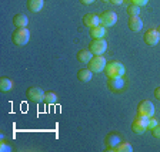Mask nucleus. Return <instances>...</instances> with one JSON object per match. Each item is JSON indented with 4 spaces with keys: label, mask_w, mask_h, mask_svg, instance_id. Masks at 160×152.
<instances>
[{
    "label": "nucleus",
    "mask_w": 160,
    "mask_h": 152,
    "mask_svg": "<svg viewBox=\"0 0 160 152\" xmlns=\"http://www.w3.org/2000/svg\"><path fill=\"white\" fill-rule=\"evenodd\" d=\"M30 40V31L27 30V27H20V29H16L12 34V41H13L14 46L23 47L29 43Z\"/></svg>",
    "instance_id": "1"
},
{
    "label": "nucleus",
    "mask_w": 160,
    "mask_h": 152,
    "mask_svg": "<svg viewBox=\"0 0 160 152\" xmlns=\"http://www.w3.org/2000/svg\"><path fill=\"white\" fill-rule=\"evenodd\" d=\"M104 73H106L107 77H123L124 73H126V68L119 61H110V63L106 64Z\"/></svg>",
    "instance_id": "2"
},
{
    "label": "nucleus",
    "mask_w": 160,
    "mask_h": 152,
    "mask_svg": "<svg viewBox=\"0 0 160 152\" xmlns=\"http://www.w3.org/2000/svg\"><path fill=\"white\" fill-rule=\"evenodd\" d=\"M89 50L93 53V56H103L107 50V43L104 39H92L89 44Z\"/></svg>",
    "instance_id": "3"
},
{
    "label": "nucleus",
    "mask_w": 160,
    "mask_h": 152,
    "mask_svg": "<svg viewBox=\"0 0 160 152\" xmlns=\"http://www.w3.org/2000/svg\"><path fill=\"white\" fill-rule=\"evenodd\" d=\"M106 60L104 57L102 56H93V58L90 60L87 63V68H90L93 71L94 74H99V73H103L104 68H106Z\"/></svg>",
    "instance_id": "4"
},
{
    "label": "nucleus",
    "mask_w": 160,
    "mask_h": 152,
    "mask_svg": "<svg viewBox=\"0 0 160 152\" xmlns=\"http://www.w3.org/2000/svg\"><path fill=\"white\" fill-rule=\"evenodd\" d=\"M137 115L146 117V118H150V117L154 115V105L152 101L149 99H143L140 101L139 105H137Z\"/></svg>",
    "instance_id": "5"
},
{
    "label": "nucleus",
    "mask_w": 160,
    "mask_h": 152,
    "mask_svg": "<svg viewBox=\"0 0 160 152\" xmlns=\"http://www.w3.org/2000/svg\"><path fill=\"white\" fill-rule=\"evenodd\" d=\"M99 20H100V26H103L107 29V27H112L117 23V14L114 12L106 10V12L99 14Z\"/></svg>",
    "instance_id": "6"
},
{
    "label": "nucleus",
    "mask_w": 160,
    "mask_h": 152,
    "mask_svg": "<svg viewBox=\"0 0 160 152\" xmlns=\"http://www.w3.org/2000/svg\"><path fill=\"white\" fill-rule=\"evenodd\" d=\"M26 95L27 98L32 101V103H43V99H44V91L40 87H29L26 91Z\"/></svg>",
    "instance_id": "7"
},
{
    "label": "nucleus",
    "mask_w": 160,
    "mask_h": 152,
    "mask_svg": "<svg viewBox=\"0 0 160 152\" xmlns=\"http://www.w3.org/2000/svg\"><path fill=\"white\" fill-rule=\"evenodd\" d=\"M147 122H149V118L142 117V115H137L136 118H134L133 124H132V129H133V132L134 134H143L144 131H147V129H149Z\"/></svg>",
    "instance_id": "8"
},
{
    "label": "nucleus",
    "mask_w": 160,
    "mask_h": 152,
    "mask_svg": "<svg viewBox=\"0 0 160 152\" xmlns=\"http://www.w3.org/2000/svg\"><path fill=\"white\" fill-rule=\"evenodd\" d=\"M122 142V136L117 132H110L107 134V136L104 138V145H106V151H114L119 144Z\"/></svg>",
    "instance_id": "9"
},
{
    "label": "nucleus",
    "mask_w": 160,
    "mask_h": 152,
    "mask_svg": "<svg viewBox=\"0 0 160 152\" xmlns=\"http://www.w3.org/2000/svg\"><path fill=\"white\" fill-rule=\"evenodd\" d=\"M124 80L123 77H107V87H109L110 91H120L123 90L124 87Z\"/></svg>",
    "instance_id": "10"
},
{
    "label": "nucleus",
    "mask_w": 160,
    "mask_h": 152,
    "mask_svg": "<svg viewBox=\"0 0 160 152\" xmlns=\"http://www.w3.org/2000/svg\"><path fill=\"white\" fill-rule=\"evenodd\" d=\"M144 43L147 44V46H156L157 43H159V40H160V34L159 31H157V29H150L147 30L146 33H144Z\"/></svg>",
    "instance_id": "11"
},
{
    "label": "nucleus",
    "mask_w": 160,
    "mask_h": 152,
    "mask_svg": "<svg viewBox=\"0 0 160 152\" xmlns=\"http://www.w3.org/2000/svg\"><path fill=\"white\" fill-rule=\"evenodd\" d=\"M83 24L87 27H96V26H100V20H99V16L97 14H93V13H87L83 16Z\"/></svg>",
    "instance_id": "12"
},
{
    "label": "nucleus",
    "mask_w": 160,
    "mask_h": 152,
    "mask_svg": "<svg viewBox=\"0 0 160 152\" xmlns=\"http://www.w3.org/2000/svg\"><path fill=\"white\" fill-rule=\"evenodd\" d=\"M127 24H129V29L132 30V31H140V30L143 29V20L140 19V16L130 17Z\"/></svg>",
    "instance_id": "13"
},
{
    "label": "nucleus",
    "mask_w": 160,
    "mask_h": 152,
    "mask_svg": "<svg viewBox=\"0 0 160 152\" xmlns=\"http://www.w3.org/2000/svg\"><path fill=\"white\" fill-rule=\"evenodd\" d=\"M44 6V0H27V9L32 13H39Z\"/></svg>",
    "instance_id": "14"
},
{
    "label": "nucleus",
    "mask_w": 160,
    "mask_h": 152,
    "mask_svg": "<svg viewBox=\"0 0 160 152\" xmlns=\"http://www.w3.org/2000/svg\"><path fill=\"white\" fill-rule=\"evenodd\" d=\"M92 58H93V53H92L90 50L82 48V50H79V51H77V60H79L80 63L87 64Z\"/></svg>",
    "instance_id": "15"
},
{
    "label": "nucleus",
    "mask_w": 160,
    "mask_h": 152,
    "mask_svg": "<svg viewBox=\"0 0 160 152\" xmlns=\"http://www.w3.org/2000/svg\"><path fill=\"white\" fill-rule=\"evenodd\" d=\"M92 76H93V71L90 68H82L77 71V78L82 83H89L90 80H92Z\"/></svg>",
    "instance_id": "16"
},
{
    "label": "nucleus",
    "mask_w": 160,
    "mask_h": 152,
    "mask_svg": "<svg viewBox=\"0 0 160 152\" xmlns=\"http://www.w3.org/2000/svg\"><path fill=\"white\" fill-rule=\"evenodd\" d=\"M13 24L17 27V29H20V27H27V24H29V19H27V16H24V14H22V13L14 14L13 16Z\"/></svg>",
    "instance_id": "17"
},
{
    "label": "nucleus",
    "mask_w": 160,
    "mask_h": 152,
    "mask_svg": "<svg viewBox=\"0 0 160 152\" xmlns=\"http://www.w3.org/2000/svg\"><path fill=\"white\" fill-rule=\"evenodd\" d=\"M106 27L103 26H96V27H92L90 29V36L92 39H104L106 36Z\"/></svg>",
    "instance_id": "18"
},
{
    "label": "nucleus",
    "mask_w": 160,
    "mask_h": 152,
    "mask_svg": "<svg viewBox=\"0 0 160 152\" xmlns=\"http://www.w3.org/2000/svg\"><path fill=\"white\" fill-rule=\"evenodd\" d=\"M12 88H13V81L7 78V77H2L0 78V91L2 93H9Z\"/></svg>",
    "instance_id": "19"
},
{
    "label": "nucleus",
    "mask_w": 160,
    "mask_h": 152,
    "mask_svg": "<svg viewBox=\"0 0 160 152\" xmlns=\"http://www.w3.org/2000/svg\"><path fill=\"white\" fill-rule=\"evenodd\" d=\"M132 151H133V146L129 142H120L114 148V152H132Z\"/></svg>",
    "instance_id": "20"
},
{
    "label": "nucleus",
    "mask_w": 160,
    "mask_h": 152,
    "mask_svg": "<svg viewBox=\"0 0 160 152\" xmlns=\"http://www.w3.org/2000/svg\"><path fill=\"white\" fill-rule=\"evenodd\" d=\"M56 101H57V95L53 93V91H47V93H44L43 103H46V104H54Z\"/></svg>",
    "instance_id": "21"
},
{
    "label": "nucleus",
    "mask_w": 160,
    "mask_h": 152,
    "mask_svg": "<svg viewBox=\"0 0 160 152\" xmlns=\"http://www.w3.org/2000/svg\"><path fill=\"white\" fill-rule=\"evenodd\" d=\"M127 14H129L130 17H136L140 14V6H136V4H130L129 7H127Z\"/></svg>",
    "instance_id": "22"
},
{
    "label": "nucleus",
    "mask_w": 160,
    "mask_h": 152,
    "mask_svg": "<svg viewBox=\"0 0 160 152\" xmlns=\"http://www.w3.org/2000/svg\"><path fill=\"white\" fill-rule=\"evenodd\" d=\"M159 125V122H157V119L154 118V117H150L149 118V122H147V127H149V129L152 131V129L154 128V127Z\"/></svg>",
    "instance_id": "23"
},
{
    "label": "nucleus",
    "mask_w": 160,
    "mask_h": 152,
    "mask_svg": "<svg viewBox=\"0 0 160 152\" xmlns=\"http://www.w3.org/2000/svg\"><path fill=\"white\" fill-rule=\"evenodd\" d=\"M0 151H2V152H12V148H10L9 144L0 142Z\"/></svg>",
    "instance_id": "24"
},
{
    "label": "nucleus",
    "mask_w": 160,
    "mask_h": 152,
    "mask_svg": "<svg viewBox=\"0 0 160 152\" xmlns=\"http://www.w3.org/2000/svg\"><path fill=\"white\" fill-rule=\"evenodd\" d=\"M152 135H153L154 138H159L160 139V125L154 127V128L152 129Z\"/></svg>",
    "instance_id": "25"
},
{
    "label": "nucleus",
    "mask_w": 160,
    "mask_h": 152,
    "mask_svg": "<svg viewBox=\"0 0 160 152\" xmlns=\"http://www.w3.org/2000/svg\"><path fill=\"white\" fill-rule=\"evenodd\" d=\"M130 2H132L133 4H136V6H140V7H142V6H146L149 0H130Z\"/></svg>",
    "instance_id": "26"
},
{
    "label": "nucleus",
    "mask_w": 160,
    "mask_h": 152,
    "mask_svg": "<svg viewBox=\"0 0 160 152\" xmlns=\"http://www.w3.org/2000/svg\"><path fill=\"white\" fill-rule=\"evenodd\" d=\"M112 4H116V6H120V4H123L124 0H109Z\"/></svg>",
    "instance_id": "27"
},
{
    "label": "nucleus",
    "mask_w": 160,
    "mask_h": 152,
    "mask_svg": "<svg viewBox=\"0 0 160 152\" xmlns=\"http://www.w3.org/2000/svg\"><path fill=\"white\" fill-rule=\"evenodd\" d=\"M154 97H156V98L160 101V87H157V88L154 90Z\"/></svg>",
    "instance_id": "28"
},
{
    "label": "nucleus",
    "mask_w": 160,
    "mask_h": 152,
    "mask_svg": "<svg viewBox=\"0 0 160 152\" xmlns=\"http://www.w3.org/2000/svg\"><path fill=\"white\" fill-rule=\"evenodd\" d=\"M94 0H80V3L82 4H92Z\"/></svg>",
    "instance_id": "29"
},
{
    "label": "nucleus",
    "mask_w": 160,
    "mask_h": 152,
    "mask_svg": "<svg viewBox=\"0 0 160 152\" xmlns=\"http://www.w3.org/2000/svg\"><path fill=\"white\" fill-rule=\"evenodd\" d=\"M157 31H159V34H160V26H159V27H157Z\"/></svg>",
    "instance_id": "30"
},
{
    "label": "nucleus",
    "mask_w": 160,
    "mask_h": 152,
    "mask_svg": "<svg viewBox=\"0 0 160 152\" xmlns=\"http://www.w3.org/2000/svg\"><path fill=\"white\" fill-rule=\"evenodd\" d=\"M103 2H109V0H103Z\"/></svg>",
    "instance_id": "31"
}]
</instances>
